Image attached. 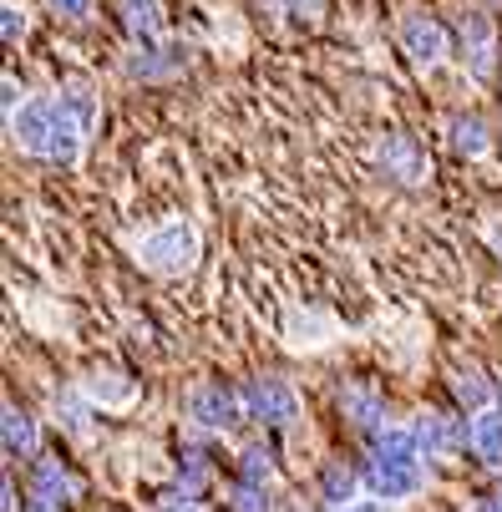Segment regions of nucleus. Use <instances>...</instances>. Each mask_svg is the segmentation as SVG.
Listing matches in <instances>:
<instances>
[{
  "label": "nucleus",
  "mask_w": 502,
  "mask_h": 512,
  "mask_svg": "<svg viewBox=\"0 0 502 512\" xmlns=\"http://www.w3.org/2000/svg\"><path fill=\"white\" fill-rule=\"evenodd\" d=\"M137 254H142V264L158 269V274H183L193 264V254H198V234L183 224V218H173V224H163V229H153L148 239H142Z\"/></svg>",
  "instance_id": "nucleus-1"
},
{
  "label": "nucleus",
  "mask_w": 502,
  "mask_h": 512,
  "mask_svg": "<svg viewBox=\"0 0 502 512\" xmlns=\"http://www.w3.org/2000/svg\"><path fill=\"white\" fill-rule=\"evenodd\" d=\"M239 406H244V396H234V391L219 386V381H208V386H198V391L188 396V416H193L198 426H208V431L234 426V421H239Z\"/></svg>",
  "instance_id": "nucleus-2"
},
{
  "label": "nucleus",
  "mask_w": 502,
  "mask_h": 512,
  "mask_svg": "<svg viewBox=\"0 0 502 512\" xmlns=\"http://www.w3.org/2000/svg\"><path fill=\"white\" fill-rule=\"evenodd\" d=\"M244 406H249L259 421H269V426H290V421L300 416V401H295V391L284 386V381H254V386L244 391Z\"/></svg>",
  "instance_id": "nucleus-3"
},
{
  "label": "nucleus",
  "mask_w": 502,
  "mask_h": 512,
  "mask_svg": "<svg viewBox=\"0 0 502 512\" xmlns=\"http://www.w3.org/2000/svg\"><path fill=\"white\" fill-rule=\"evenodd\" d=\"M401 41H406V51H411L416 61H426V66L447 56V31H442L437 16H426V11H411V16L401 21Z\"/></svg>",
  "instance_id": "nucleus-4"
},
{
  "label": "nucleus",
  "mask_w": 502,
  "mask_h": 512,
  "mask_svg": "<svg viewBox=\"0 0 502 512\" xmlns=\"http://www.w3.org/2000/svg\"><path fill=\"white\" fill-rule=\"evenodd\" d=\"M462 51H467V61H472L477 77H487L492 56H497V36H492V21H487V16H477V11L462 16Z\"/></svg>",
  "instance_id": "nucleus-5"
},
{
  "label": "nucleus",
  "mask_w": 502,
  "mask_h": 512,
  "mask_svg": "<svg viewBox=\"0 0 502 512\" xmlns=\"http://www.w3.org/2000/svg\"><path fill=\"white\" fill-rule=\"evenodd\" d=\"M371 482H376V492L386 497V502H396V497H411L416 487H421V462H371Z\"/></svg>",
  "instance_id": "nucleus-6"
},
{
  "label": "nucleus",
  "mask_w": 502,
  "mask_h": 512,
  "mask_svg": "<svg viewBox=\"0 0 502 512\" xmlns=\"http://www.w3.org/2000/svg\"><path fill=\"white\" fill-rule=\"evenodd\" d=\"M467 442V431L457 426V421H447V416H421L416 421V447H421V457H442V452H452V447H462Z\"/></svg>",
  "instance_id": "nucleus-7"
},
{
  "label": "nucleus",
  "mask_w": 502,
  "mask_h": 512,
  "mask_svg": "<svg viewBox=\"0 0 502 512\" xmlns=\"http://www.w3.org/2000/svg\"><path fill=\"white\" fill-rule=\"evenodd\" d=\"M467 447L477 452V462L502 467V411H482V416L467 426Z\"/></svg>",
  "instance_id": "nucleus-8"
},
{
  "label": "nucleus",
  "mask_w": 502,
  "mask_h": 512,
  "mask_svg": "<svg viewBox=\"0 0 502 512\" xmlns=\"http://www.w3.org/2000/svg\"><path fill=\"white\" fill-rule=\"evenodd\" d=\"M51 127H56V102H31V107H21V117H16V137L26 142V148H46V137H51Z\"/></svg>",
  "instance_id": "nucleus-9"
},
{
  "label": "nucleus",
  "mask_w": 502,
  "mask_h": 512,
  "mask_svg": "<svg viewBox=\"0 0 502 512\" xmlns=\"http://www.w3.org/2000/svg\"><path fill=\"white\" fill-rule=\"evenodd\" d=\"M381 158H386V168H391L396 178H406V183H416V178L426 173V163H421V153H416V142H411V137H386Z\"/></svg>",
  "instance_id": "nucleus-10"
},
{
  "label": "nucleus",
  "mask_w": 502,
  "mask_h": 512,
  "mask_svg": "<svg viewBox=\"0 0 502 512\" xmlns=\"http://www.w3.org/2000/svg\"><path fill=\"white\" fill-rule=\"evenodd\" d=\"M340 406L350 411L355 426H381V396L371 386H345L340 391Z\"/></svg>",
  "instance_id": "nucleus-11"
},
{
  "label": "nucleus",
  "mask_w": 502,
  "mask_h": 512,
  "mask_svg": "<svg viewBox=\"0 0 502 512\" xmlns=\"http://www.w3.org/2000/svg\"><path fill=\"white\" fill-rule=\"evenodd\" d=\"M6 452L11 457H31L36 452V421L16 406H6Z\"/></svg>",
  "instance_id": "nucleus-12"
},
{
  "label": "nucleus",
  "mask_w": 502,
  "mask_h": 512,
  "mask_svg": "<svg viewBox=\"0 0 502 512\" xmlns=\"http://www.w3.org/2000/svg\"><path fill=\"white\" fill-rule=\"evenodd\" d=\"M452 148L467 153V158H482L492 148V142H487V122L482 117H457L452 122Z\"/></svg>",
  "instance_id": "nucleus-13"
},
{
  "label": "nucleus",
  "mask_w": 502,
  "mask_h": 512,
  "mask_svg": "<svg viewBox=\"0 0 502 512\" xmlns=\"http://www.w3.org/2000/svg\"><path fill=\"white\" fill-rule=\"evenodd\" d=\"M320 492H325V502H335V507L355 502V497H350V492H355V477L345 472V462H330V467L320 472Z\"/></svg>",
  "instance_id": "nucleus-14"
},
{
  "label": "nucleus",
  "mask_w": 502,
  "mask_h": 512,
  "mask_svg": "<svg viewBox=\"0 0 502 512\" xmlns=\"http://www.w3.org/2000/svg\"><path fill=\"white\" fill-rule=\"evenodd\" d=\"M269 477H274V452H269V447H249V452H244V467H239V482L264 487Z\"/></svg>",
  "instance_id": "nucleus-15"
},
{
  "label": "nucleus",
  "mask_w": 502,
  "mask_h": 512,
  "mask_svg": "<svg viewBox=\"0 0 502 512\" xmlns=\"http://www.w3.org/2000/svg\"><path fill=\"white\" fill-rule=\"evenodd\" d=\"M87 391H92V401H102V406H122V401H132V386H122V376H92L87 381Z\"/></svg>",
  "instance_id": "nucleus-16"
},
{
  "label": "nucleus",
  "mask_w": 502,
  "mask_h": 512,
  "mask_svg": "<svg viewBox=\"0 0 502 512\" xmlns=\"http://www.w3.org/2000/svg\"><path fill=\"white\" fill-rule=\"evenodd\" d=\"M163 51H153V46H137L132 51V61H127V71L132 77H168V71L178 66V61H158Z\"/></svg>",
  "instance_id": "nucleus-17"
},
{
  "label": "nucleus",
  "mask_w": 502,
  "mask_h": 512,
  "mask_svg": "<svg viewBox=\"0 0 502 512\" xmlns=\"http://www.w3.org/2000/svg\"><path fill=\"white\" fill-rule=\"evenodd\" d=\"M127 31H132V36H158L153 0H127Z\"/></svg>",
  "instance_id": "nucleus-18"
},
{
  "label": "nucleus",
  "mask_w": 502,
  "mask_h": 512,
  "mask_svg": "<svg viewBox=\"0 0 502 512\" xmlns=\"http://www.w3.org/2000/svg\"><path fill=\"white\" fill-rule=\"evenodd\" d=\"M269 502H264V487H254V482H239L234 487V507L229 512H264Z\"/></svg>",
  "instance_id": "nucleus-19"
},
{
  "label": "nucleus",
  "mask_w": 502,
  "mask_h": 512,
  "mask_svg": "<svg viewBox=\"0 0 502 512\" xmlns=\"http://www.w3.org/2000/svg\"><path fill=\"white\" fill-rule=\"evenodd\" d=\"M178 482H183V492H198L203 482H208V467H203V457H183V467H178Z\"/></svg>",
  "instance_id": "nucleus-20"
},
{
  "label": "nucleus",
  "mask_w": 502,
  "mask_h": 512,
  "mask_svg": "<svg viewBox=\"0 0 502 512\" xmlns=\"http://www.w3.org/2000/svg\"><path fill=\"white\" fill-rule=\"evenodd\" d=\"M457 396H462V401H472V406H482V401H487V386L477 381V371H467V376L457 381Z\"/></svg>",
  "instance_id": "nucleus-21"
},
{
  "label": "nucleus",
  "mask_w": 502,
  "mask_h": 512,
  "mask_svg": "<svg viewBox=\"0 0 502 512\" xmlns=\"http://www.w3.org/2000/svg\"><path fill=\"white\" fill-rule=\"evenodd\" d=\"M0 16H6V21H0V31H6V41H21V36H26V11L6 6V11H0Z\"/></svg>",
  "instance_id": "nucleus-22"
},
{
  "label": "nucleus",
  "mask_w": 502,
  "mask_h": 512,
  "mask_svg": "<svg viewBox=\"0 0 502 512\" xmlns=\"http://www.w3.org/2000/svg\"><path fill=\"white\" fill-rule=\"evenodd\" d=\"M51 11H56V16H71V21H82V16L92 11V0H51Z\"/></svg>",
  "instance_id": "nucleus-23"
},
{
  "label": "nucleus",
  "mask_w": 502,
  "mask_h": 512,
  "mask_svg": "<svg viewBox=\"0 0 502 512\" xmlns=\"http://www.w3.org/2000/svg\"><path fill=\"white\" fill-rule=\"evenodd\" d=\"M340 512H391V502H376V497H366V502H345Z\"/></svg>",
  "instance_id": "nucleus-24"
},
{
  "label": "nucleus",
  "mask_w": 502,
  "mask_h": 512,
  "mask_svg": "<svg viewBox=\"0 0 502 512\" xmlns=\"http://www.w3.org/2000/svg\"><path fill=\"white\" fill-rule=\"evenodd\" d=\"M290 6H295V11H310V16H315V11H320V0H290Z\"/></svg>",
  "instance_id": "nucleus-25"
},
{
  "label": "nucleus",
  "mask_w": 502,
  "mask_h": 512,
  "mask_svg": "<svg viewBox=\"0 0 502 512\" xmlns=\"http://www.w3.org/2000/svg\"><path fill=\"white\" fill-rule=\"evenodd\" d=\"M492 249H497V254H502V229H492Z\"/></svg>",
  "instance_id": "nucleus-26"
}]
</instances>
